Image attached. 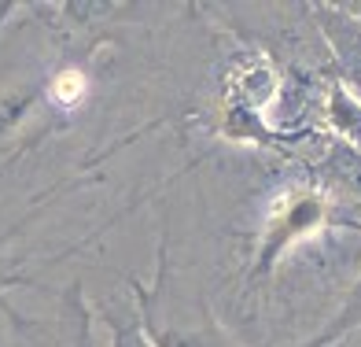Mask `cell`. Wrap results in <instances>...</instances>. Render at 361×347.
<instances>
[{"label": "cell", "instance_id": "1", "mask_svg": "<svg viewBox=\"0 0 361 347\" xmlns=\"http://www.w3.org/2000/svg\"><path fill=\"white\" fill-rule=\"evenodd\" d=\"M332 218V207H328V196L314 192V189H295L288 192L281 207L269 214L266 222V233H262V244H258V259H255V277L273 270V262L281 259L295 240L310 237L317 225H324Z\"/></svg>", "mask_w": 361, "mask_h": 347}, {"label": "cell", "instance_id": "2", "mask_svg": "<svg viewBox=\"0 0 361 347\" xmlns=\"http://www.w3.org/2000/svg\"><path fill=\"white\" fill-rule=\"evenodd\" d=\"M228 93L236 96V111H262L276 93V71L266 56H240L228 71Z\"/></svg>", "mask_w": 361, "mask_h": 347}, {"label": "cell", "instance_id": "3", "mask_svg": "<svg viewBox=\"0 0 361 347\" xmlns=\"http://www.w3.org/2000/svg\"><path fill=\"white\" fill-rule=\"evenodd\" d=\"M328 122L343 141L361 144V100L339 81H332V89H328Z\"/></svg>", "mask_w": 361, "mask_h": 347}, {"label": "cell", "instance_id": "4", "mask_svg": "<svg viewBox=\"0 0 361 347\" xmlns=\"http://www.w3.org/2000/svg\"><path fill=\"white\" fill-rule=\"evenodd\" d=\"M361 325V277H357V285H354V292L347 295V303L339 307V314H336V322L324 329L321 336H314L310 340V347H328L332 340H339L343 333H350V329H357Z\"/></svg>", "mask_w": 361, "mask_h": 347}, {"label": "cell", "instance_id": "5", "mask_svg": "<svg viewBox=\"0 0 361 347\" xmlns=\"http://www.w3.org/2000/svg\"><path fill=\"white\" fill-rule=\"evenodd\" d=\"M81 93H85V81H81V74H78V71H67V74H59V81L52 86V96H56L59 104H74Z\"/></svg>", "mask_w": 361, "mask_h": 347}, {"label": "cell", "instance_id": "6", "mask_svg": "<svg viewBox=\"0 0 361 347\" xmlns=\"http://www.w3.org/2000/svg\"><path fill=\"white\" fill-rule=\"evenodd\" d=\"M114 347H155V343L147 340L140 322H122V325H114Z\"/></svg>", "mask_w": 361, "mask_h": 347}, {"label": "cell", "instance_id": "7", "mask_svg": "<svg viewBox=\"0 0 361 347\" xmlns=\"http://www.w3.org/2000/svg\"><path fill=\"white\" fill-rule=\"evenodd\" d=\"M26 104H30V96H11V100L0 104V134H4V129L26 111Z\"/></svg>", "mask_w": 361, "mask_h": 347}]
</instances>
